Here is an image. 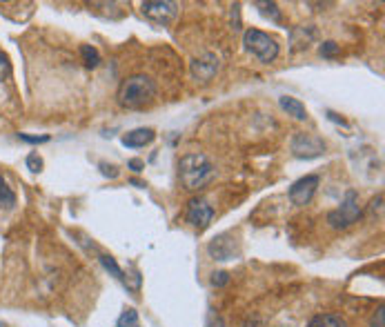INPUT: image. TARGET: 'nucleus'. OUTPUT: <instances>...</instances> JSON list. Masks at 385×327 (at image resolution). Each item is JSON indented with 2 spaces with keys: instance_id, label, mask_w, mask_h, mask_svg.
Masks as SVG:
<instances>
[{
  "instance_id": "nucleus-15",
  "label": "nucleus",
  "mask_w": 385,
  "mask_h": 327,
  "mask_svg": "<svg viewBox=\"0 0 385 327\" xmlns=\"http://www.w3.org/2000/svg\"><path fill=\"white\" fill-rule=\"evenodd\" d=\"M81 56H83V62H85V67H98L100 65V54L96 47H91V45H83L81 47Z\"/></svg>"
},
{
  "instance_id": "nucleus-10",
  "label": "nucleus",
  "mask_w": 385,
  "mask_h": 327,
  "mask_svg": "<svg viewBox=\"0 0 385 327\" xmlns=\"http://www.w3.org/2000/svg\"><path fill=\"white\" fill-rule=\"evenodd\" d=\"M207 252L217 258V260H232L234 256H239V249H236V243L227 236V234H223V236L214 239L207 247Z\"/></svg>"
},
{
  "instance_id": "nucleus-30",
  "label": "nucleus",
  "mask_w": 385,
  "mask_h": 327,
  "mask_svg": "<svg viewBox=\"0 0 385 327\" xmlns=\"http://www.w3.org/2000/svg\"><path fill=\"white\" fill-rule=\"evenodd\" d=\"M0 327H7V325H5V323H0Z\"/></svg>"
},
{
  "instance_id": "nucleus-4",
  "label": "nucleus",
  "mask_w": 385,
  "mask_h": 327,
  "mask_svg": "<svg viewBox=\"0 0 385 327\" xmlns=\"http://www.w3.org/2000/svg\"><path fill=\"white\" fill-rule=\"evenodd\" d=\"M361 216H363V210L359 205V194L350 190L341 202V207H336L328 214V223L334 229H347L350 225L357 223Z\"/></svg>"
},
{
  "instance_id": "nucleus-6",
  "label": "nucleus",
  "mask_w": 385,
  "mask_h": 327,
  "mask_svg": "<svg viewBox=\"0 0 385 327\" xmlns=\"http://www.w3.org/2000/svg\"><path fill=\"white\" fill-rule=\"evenodd\" d=\"M214 218V207L201 196H196L188 202V212H185V221H188L192 227H196L198 231H203L209 227Z\"/></svg>"
},
{
  "instance_id": "nucleus-17",
  "label": "nucleus",
  "mask_w": 385,
  "mask_h": 327,
  "mask_svg": "<svg viewBox=\"0 0 385 327\" xmlns=\"http://www.w3.org/2000/svg\"><path fill=\"white\" fill-rule=\"evenodd\" d=\"M138 325V311L134 307L125 309L116 321V327H136Z\"/></svg>"
},
{
  "instance_id": "nucleus-27",
  "label": "nucleus",
  "mask_w": 385,
  "mask_h": 327,
  "mask_svg": "<svg viewBox=\"0 0 385 327\" xmlns=\"http://www.w3.org/2000/svg\"><path fill=\"white\" fill-rule=\"evenodd\" d=\"M130 167H132L134 171H141V169L145 167V163H143V161H138V159H134V161H130Z\"/></svg>"
},
{
  "instance_id": "nucleus-22",
  "label": "nucleus",
  "mask_w": 385,
  "mask_h": 327,
  "mask_svg": "<svg viewBox=\"0 0 385 327\" xmlns=\"http://www.w3.org/2000/svg\"><path fill=\"white\" fill-rule=\"evenodd\" d=\"M98 167H100V174L107 176V178H118V174H120L118 167L116 165H110V163H100Z\"/></svg>"
},
{
  "instance_id": "nucleus-7",
  "label": "nucleus",
  "mask_w": 385,
  "mask_h": 327,
  "mask_svg": "<svg viewBox=\"0 0 385 327\" xmlns=\"http://www.w3.org/2000/svg\"><path fill=\"white\" fill-rule=\"evenodd\" d=\"M318 183H321V178L316 174L299 178L294 185L289 187V200L294 202V205H299V207L301 205H307V202L314 198V194L318 190Z\"/></svg>"
},
{
  "instance_id": "nucleus-8",
  "label": "nucleus",
  "mask_w": 385,
  "mask_h": 327,
  "mask_svg": "<svg viewBox=\"0 0 385 327\" xmlns=\"http://www.w3.org/2000/svg\"><path fill=\"white\" fill-rule=\"evenodd\" d=\"M176 11L178 5L169 3V0H149V3H143V13L159 25H167L176 16Z\"/></svg>"
},
{
  "instance_id": "nucleus-5",
  "label": "nucleus",
  "mask_w": 385,
  "mask_h": 327,
  "mask_svg": "<svg viewBox=\"0 0 385 327\" xmlns=\"http://www.w3.org/2000/svg\"><path fill=\"white\" fill-rule=\"evenodd\" d=\"M292 154L297 156V159H305V161H310V159H318V156L326 154V143L314 136V134H305V132H299L294 134V138H292Z\"/></svg>"
},
{
  "instance_id": "nucleus-24",
  "label": "nucleus",
  "mask_w": 385,
  "mask_h": 327,
  "mask_svg": "<svg viewBox=\"0 0 385 327\" xmlns=\"http://www.w3.org/2000/svg\"><path fill=\"white\" fill-rule=\"evenodd\" d=\"M205 327H225V323H223V319L217 314V311H212V309H209L207 321H205Z\"/></svg>"
},
{
  "instance_id": "nucleus-12",
  "label": "nucleus",
  "mask_w": 385,
  "mask_h": 327,
  "mask_svg": "<svg viewBox=\"0 0 385 327\" xmlns=\"http://www.w3.org/2000/svg\"><path fill=\"white\" fill-rule=\"evenodd\" d=\"M279 105H281L283 112H287L289 116H294L297 120H307V109H305V105L299 98H294V96H281Z\"/></svg>"
},
{
  "instance_id": "nucleus-9",
  "label": "nucleus",
  "mask_w": 385,
  "mask_h": 327,
  "mask_svg": "<svg viewBox=\"0 0 385 327\" xmlns=\"http://www.w3.org/2000/svg\"><path fill=\"white\" fill-rule=\"evenodd\" d=\"M221 69V60L214 54H203L201 58L192 60V76L201 83H209Z\"/></svg>"
},
{
  "instance_id": "nucleus-19",
  "label": "nucleus",
  "mask_w": 385,
  "mask_h": 327,
  "mask_svg": "<svg viewBox=\"0 0 385 327\" xmlns=\"http://www.w3.org/2000/svg\"><path fill=\"white\" fill-rule=\"evenodd\" d=\"M318 52H321L323 58H334L338 52H341V47H338L334 40H326V42L321 45V50H318Z\"/></svg>"
},
{
  "instance_id": "nucleus-29",
  "label": "nucleus",
  "mask_w": 385,
  "mask_h": 327,
  "mask_svg": "<svg viewBox=\"0 0 385 327\" xmlns=\"http://www.w3.org/2000/svg\"><path fill=\"white\" fill-rule=\"evenodd\" d=\"M243 327H256V323H254V321H250V323H245Z\"/></svg>"
},
{
  "instance_id": "nucleus-3",
  "label": "nucleus",
  "mask_w": 385,
  "mask_h": 327,
  "mask_svg": "<svg viewBox=\"0 0 385 327\" xmlns=\"http://www.w3.org/2000/svg\"><path fill=\"white\" fill-rule=\"evenodd\" d=\"M243 45L252 56H256L263 65H270V62L276 60L279 56V42H276L270 34L260 29H248L243 34Z\"/></svg>"
},
{
  "instance_id": "nucleus-31",
  "label": "nucleus",
  "mask_w": 385,
  "mask_h": 327,
  "mask_svg": "<svg viewBox=\"0 0 385 327\" xmlns=\"http://www.w3.org/2000/svg\"><path fill=\"white\" fill-rule=\"evenodd\" d=\"M136 327H138V325H136Z\"/></svg>"
},
{
  "instance_id": "nucleus-14",
  "label": "nucleus",
  "mask_w": 385,
  "mask_h": 327,
  "mask_svg": "<svg viewBox=\"0 0 385 327\" xmlns=\"http://www.w3.org/2000/svg\"><path fill=\"white\" fill-rule=\"evenodd\" d=\"M13 205H16V194L7 185V180L0 176V210H11Z\"/></svg>"
},
{
  "instance_id": "nucleus-11",
  "label": "nucleus",
  "mask_w": 385,
  "mask_h": 327,
  "mask_svg": "<svg viewBox=\"0 0 385 327\" xmlns=\"http://www.w3.org/2000/svg\"><path fill=\"white\" fill-rule=\"evenodd\" d=\"M154 138H156V132H154V130H149V127H138V130L127 132L125 136H122V145L136 149V147H145V145H149Z\"/></svg>"
},
{
  "instance_id": "nucleus-16",
  "label": "nucleus",
  "mask_w": 385,
  "mask_h": 327,
  "mask_svg": "<svg viewBox=\"0 0 385 327\" xmlns=\"http://www.w3.org/2000/svg\"><path fill=\"white\" fill-rule=\"evenodd\" d=\"M100 265L103 268L110 272L112 276H116L118 280H125V276H122V270L118 268V263H116V258L114 256H107V254H100Z\"/></svg>"
},
{
  "instance_id": "nucleus-21",
  "label": "nucleus",
  "mask_w": 385,
  "mask_h": 327,
  "mask_svg": "<svg viewBox=\"0 0 385 327\" xmlns=\"http://www.w3.org/2000/svg\"><path fill=\"white\" fill-rule=\"evenodd\" d=\"M25 163H27V167L32 169V171H42V159H40V156H38L36 151H34V154H29Z\"/></svg>"
},
{
  "instance_id": "nucleus-18",
  "label": "nucleus",
  "mask_w": 385,
  "mask_h": 327,
  "mask_svg": "<svg viewBox=\"0 0 385 327\" xmlns=\"http://www.w3.org/2000/svg\"><path fill=\"white\" fill-rule=\"evenodd\" d=\"M256 7H258L260 13L265 16V18H272L274 23H281V11L274 3H256Z\"/></svg>"
},
{
  "instance_id": "nucleus-25",
  "label": "nucleus",
  "mask_w": 385,
  "mask_h": 327,
  "mask_svg": "<svg viewBox=\"0 0 385 327\" xmlns=\"http://www.w3.org/2000/svg\"><path fill=\"white\" fill-rule=\"evenodd\" d=\"M383 307H379L377 311H374V314H372V319H369V327H385L383 325Z\"/></svg>"
},
{
  "instance_id": "nucleus-28",
  "label": "nucleus",
  "mask_w": 385,
  "mask_h": 327,
  "mask_svg": "<svg viewBox=\"0 0 385 327\" xmlns=\"http://www.w3.org/2000/svg\"><path fill=\"white\" fill-rule=\"evenodd\" d=\"M328 116H330V120H334V122H341V125H345V127H347V122L343 120V118H338L336 114H332V112H328Z\"/></svg>"
},
{
  "instance_id": "nucleus-20",
  "label": "nucleus",
  "mask_w": 385,
  "mask_h": 327,
  "mask_svg": "<svg viewBox=\"0 0 385 327\" xmlns=\"http://www.w3.org/2000/svg\"><path fill=\"white\" fill-rule=\"evenodd\" d=\"M9 74H11V62H9L7 54H5L3 50H0V83L7 81Z\"/></svg>"
},
{
  "instance_id": "nucleus-13",
  "label": "nucleus",
  "mask_w": 385,
  "mask_h": 327,
  "mask_svg": "<svg viewBox=\"0 0 385 327\" xmlns=\"http://www.w3.org/2000/svg\"><path fill=\"white\" fill-rule=\"evenodd\" d=\"M307 327H350L341 314H316Z\"/></svg>"
},
{
  "instance_id": "nucleus-23",
  "label": "nucleus",
  "mask_w": 385,
  "mask_h": 327,
  "mask_svg": "<svg viewBox=\"0 0 385 327\" xmlns=\"http://www.w3.org/2000/svg\"><path fill=\"white\" fill-rule=\"evenodd\" d=\"M18 138L23 143H32V145H38V143H47L50 136H29V134H18Z\"/></svg>"
},
{
  "instance_id": "nucleus-26",
  "label": "nucleus",
  "mask_w": 385,
  "mask_h": 327,
  "mask_svg": "<svg viewBox=\"0 0 385 327\" xmlns=\"http://www.w3.org/2000/svg\"><path fill=\"white\" fill-rule=\"evenodd\" d=\"M229 280V274L227 272H219V274H214V278H212V285H217V287H223L225 283Z\"/></svg>"
},
{
  "instance_id": "nucleus-2",
  "label": "nucleus",
  "mask_w": 385,
  "mask_h": 327,
  "mask_svg": "<svg viewBox=\"0 0 385 327\" xmlns=\"http://www.w3.org/2000/svg\"><path fill=\"white\" fill-rule=\"evenodd\" d=\"M159 93L156 83L145 74L130 76L127 81H122L118 87V103L127 109H143L154 103Z\"/></svg>"
},
{
  "instance_id": "nucleus-1",
  "label": "nucleus",
  "mask_w": 385,
  "mask_h": 327,
  "mask_svg": "<svg viewBox=\"0 0 385 327\" xmlns=\"http://www.w3.org/2000/svg\"><path fill=\"white\" fill-rule=\"evenodd\" d=\"M178 176L188 192H198L217 178V167L205 154H188L178 163Z\"/></svg>"
}]
</instances>
